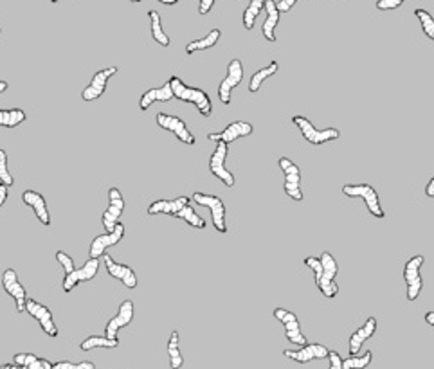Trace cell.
<instances>
[{
    "instance_id": "cell-20",
    "label": "cell",
    "mask_w": 434,
    "mask_h": 369,
    "mask_svg": "<svg viewBox=\"0 0 434 369\" xmlns=\"http://www.w3.org/2000/svg\"><path fill=\"white\" fill-rule=\"evenodd\" d=\"M134 321V301L125 299L119 304L118 313L107 322V328H104V337L107 339H118V331L125 326H128Z\"/></svg>"
},
{
    "instance_id": "cell-19",
    "label": "cell",
    "mask_w": 434,
    "mask_h": 369,
    "mask_svg": "<svg viewBox=\"0 0 434 369\" xmlns=\"http://www.w3.org/2000/svg\"><path fill=\"white\" fill-rule=\"evenodd\" d=\"M123 238H125V226H123L121 221H119L118 226L114 227V230H110V233H104V235L96 236V238L92 240L91 249H88V256L100 260L104 252H107V249L114 247V245H118Z\"/></svg>"
},
{
    "instance_id": "cell-39",
    "label": "cell",
    "mask_w": 434,
    "mask_h": 369,
    "mask_svg": "<svg viewBox=\"0 0 434 369\" xmlns=\"http://www.w3.org/2000/svg\"><path fill=\"white\" fill-rule=\"evenodd\" d=\"M51 369H96V364L91 361H83V362H78V364H74V362H69V361H60V362H54Z\"/></svg>"
},
{
    "instance_id": "cell-5",
    "label": "cell",
    "mask_w": 434,
    "mask_h": 369,
    "mask_svg": "<svg viewBox=\"0 0 434 369\" xmlns=\"http://www.w3.org/2000/svg\"><path fill=\"white\" fill-rule=\"evenodd\" d=\"M192 200H195L196 204L204 205L211 211V220H213V226L218 233L226 235L227 233V220H226V205L222 202L220 196L217 195H208V193H193Z\"/></svg>"
},
{
    "instance_id": "cell-49",
    "label": "cell",
    "mask_w": 434,
    "mask_h": 369,
    "mask_svg": "<svg viewBox=\"0 0 434 369\" xmlns=\"http://www.w3.org/2000/svg\"><path fill=\"white\" fill-rule=\"evenodd\" d=\"M0 369H27V368H24V366H18V364H15V362H11V364H2V366H0Z\"/></svg>"
},
{
    "instance_id": "cell-2",
    "label": "cell",
    "mask_w": 434,
    "mask_h": 369,
    "mask_svg": "<svg viewBox=\"0 0 434 369\" xmlns=\"http://www.w3.org/2000/svg\"><path fill=\"white\" fill-rule=\"evenodd\" d=\"M319 261H321L323 270H321V278L317 279L316 285L325 297L334 299V297H337V294H339V287H337V283H335V278H337V272H339L337 261H335V258L332 256L328 251L323 252Z\"/></svg>"
},
{
    "instance_id": "cell-17",
    "label": "cell",
    "mask_w": 434,
    "mask_h": 369,
    "mask_svg": "<svg viewBox=\"0 0 434 369\" xmlns=\"http://www.w3.org/2000/svg\"><path fill=\"white\" fill-rule=\"evenodd\" d=\"M116 74H118V67H107V69L103 70H98V72L92 76L91 83L83 88L82 100L83 101L100 100L104 94V91H107V83H109V79L112 78V76H116Z\"/></svg>"
},
{
    "instance_id": "cell-22",
    "label": "cell",
    "mask_w": 434,
    "mask_h": 369,
    "mask_svg": "<svg viewBox=\"0 0 434 369\" xmlns=\"http://www.w3.org/2000/svg\"><path fill=\"white\" fill-rule=\"evenodd\" d=\"M22 202L26 205H29L33 211H35L36 218L42 226L49 227L51 226V214H49L47 202H45V196L38 191H33V189H26L22 193Z\"/></svg>"
},
{
    "instance_id": "cell-10",
    "label": "cell",
    "mask_w": 434,
    "mask_h": 369,
    "mask_svg": "<svg viewBox=\"0 0 434 369\" xmlns=\"http://www.w3.org/2000/svg\"><path fill=\"white\" fill-rule=\"evenodd\" d=\"M274 317L278 319V321L285 326V337H287L288 343L297 344V346L309 344L304 333L301 331L300 319H297V315H295L294 312H290V310L287 308H276L274 310Z\"/></svg>"
},
{
    "instance_id": "cell-44",
    "label": "cell",
    "mask_w": 434,
    "mask_h": 369,
    "mask_svg": "<svg viewBox=\"0 0 434 369\" xmlns=\"http://www.w3.org/2000/svg\"><path fill=\"white\" fill-rule=\"evenodd\" d=\"M328 359H330V369H341L343 366V356L337 352H328Z\"/></svg>"
},
{
    "instance_id": "cell-52",
    "label": "cell",
    "mask_w": 434,
    "mask_h": 369,
    "mask_svg": "<svg viewBox=\"0 0 434 369\" xmlns=\"http://www.w3.org/2000/svg\"><path fill=\"white\" fill-rule=\"evenodd\" d=\"M51 2L52 4H56V2H60V0H51Z\"/></svg>"
},
{
    "instance_id": "cell-43",
    "label": "cell",
    "mask_w": 434,
    "mask_h": 369,
    "mask_svg": "<svg viewBox=\"0 0 434 369\" xmlns=\"http://www.w3.org/2000/svg\"><path fill=\"white\" fill-rule=\"evenodd\" d=\"M297 2H301V0H279V2H276V8H278L279 15L281 13H288L292 8H294Z\"/></svg>"
},
{
    "instance_id": "cell-25",
    "label": "cell",
    "mask_w": 434,
    "mask_h": 369,
    "mask_svg": "<svg viewBox=\"0 0 434 369\" xmlns=\"http://www.w3.org/2000/svg\"><path fill=\"white\" fill-rule=\"evenodd\" d=\"M173 100V92H171V87H169V83L166 81L162 87H157V88H150V91H146L141 96V101H139V109L143 110H148L150 107H152L153 103H157V101H161V103H166V101H171Z\"/></svg>"
},
{
    "instance_id": "cell-32",
    "label": "cell",
    "mask_w": 434,
    "mask_h": 369,
    "mask_svg": "<svg viewBox=\"0 0 434 369\" xmlns=\"http://www.w3.org/2000/svg\"><path fill=\"white\" fill-rule=\"evenodd\" d=\"M27 113L22 109H0V126L6 128H17L22 123H26Z\"/></svg>"
},
{
    "instance_id": "cell-46",
    "label": "cell",
    "mask_w": 434,
    "mask_h": 369,
    "mask_svg": "<svg viewBox=\"0 0 434 369\" xmlns=\"http://www.w3.org/2000/svg\"><path fill=\"white\" fill-rule=\"evenodd\" d=\"M8 189L9 187H6V186H2V184H0V207H2V205L6 204V200H8Z\"/></svg>"
},
{
    "instance_id": "cell-50",
    "label": "cell",
    "mask_w": 434,
    "mask_h": 369,
    "mask_svg": "<svg viewBox=\"0 0 434 369\" xmlns=\"http://www.w3.org/2000/svg\"><path fill=\"white\" fill-rule=\"evenodd\" d=\"M426 322H427V324L434 326V312H427L426 313Z\"/></svg>"
},
{
    "instance_id": "cell-26",
    "label": "cell",
    "mask_w": 434,
    "mask_h": 369,
    "mask_svg": "<svg viewBox=\"0 0 434 369\" xmlns=\"http://www.w3.org/2000/svg\"><path fill=\"white\" fill-rule=\"evenodd\" d=\"M263 11L267 13V20L263 22V27H261V33L265 36L267 42H276V27L279 24V11L276 8V0H265L263 4Z\"/></svg>"
},
{
    "instance_id": "cell-12",
    "label": "cell",
    "mask_w": 434,
    "mask_h": 369,
    "mask_svg": "<svg viewBox=\"0 0 434 369\" xmlns=\"http://www.w3.org/2000/svg\"><path fill=\"white\" fill-rule=\"evenodd\" d=\"M100 260H96V258H88L87 261H85V265L79 267V269H74V272L67 274L65 278H63V292L65 294H69V292L74 290V287L76 285H79V283L83 281H92V279L96 278L98 272H100Z\"/></svg>"
},
{
    "instance_id": "cell-38",
    "label": "cell",
    "mask_w": 434,
    "mask_h": 369,
    "mask_svg": "<svg viewBox=\"0 0 434 369\" xmlns=\"http://www.w3.org/2000/svg\"><path fill=\"white\" fill-rule=\"evenodd\" d=\"M0 184L6 187H11L15 184V178L8 168V153L0 148Z\"/></svg>"
},
{
    "instance_id": "cell-8",
    "label": "cell",
    "mask_w": 434,
    "mask_h": 369,
    "mask_svg": "<svg viewBox=\"0 0 434 369\" xmlns=\"http://www.w3.org/2000/svg\"><path fill=\"white\" fill-rule=\"evenodd\" d=\"M155 121H157V125L161 126L162 130L171 132V134H173L175 137L180 141V143L187 144V146H193V144L196 143L195 135L189 132L186 123H184L180 118H177V116H169V113L159 112L157 113Z\"/></svg>"
},
{
    "instance_id": "cell-47",
    "label": "cell",
    "mask_w": 434,
    "mask_h": 369,
    "mask_svg": "<svg viewBox=\"0 0 434 369\" xmlns=\"http://www.w3.org/2000/svg\"><path fill=\"white\" fill-rule=\"evenodd\" d=\"M426 195L429 196V198H433V196H434V178H431L429 182H427V186H426Z\"/></svg>"
},
{
    "instance_id": "cell-33",
    "label": "cell",
    "mask_w": 434,
    "mask_h": 369,
    "mask_svg": "<svg viewBox=\"0 0 434 369\" xmlns=\"http://www.w3.org/2000/svg\"><path fill=\"white\" fill-rule=\"evenodd\" d=\"M263 4H265V0H251L247 9L243 11V27L247 31L254 29L258 17L263 13Z\"/></svg>"
},
{
    "instance_id": "cell-27",
    "label": "cell",
    "mask_w": 434,
    "mask_h": 369,
    "mask_svg": "<svg viewBox=\"0 0 434 369\" xmlns=\"http://www.w3.org/2000/svg\"><path fill=\"white\" fill-rule=\"evenodd\" d=\"M222 36V31L220 29H211L204 38H199V40H193L189 44L186 45V54L187 56H192L195 52L200 51H208V49L215 47L218 44V40Z\"/></svg>"
},
{
    "instance_id": "cell-35",
    "label": "cell",
    "mask_w": 434,
    "mask_h": 369,
    "mask_svg": "<svg viewBox=\"0 0 434 369\" xmlns=\"http://www.w3.org/2000/svg\"><path fill=\"white\" fill-rule=\"evenodd\" d=\"M175 218H178V220H184L186 223H189L192 227H195V229H206V220L200 217V214H196V211L192 207V205H186V207L180 209V211L175 214Z\"/></svg>"
},
{
    "instance_id": "cell-18",
    "label": "cell",
    "mask_w": 434,
    "mask_h": 369,
    "mask_svg": "<svg viewBox=\"0 0 434 369\" xmlns=\"http://www.w3.org/2000/svg\"><path fill=\"white\" fill-rule=\"evenodd\" d=\"M254 132L251 123L247 121H235L227 125L222 132H213V134L208 135L209 141H215V143H224L229 146L231 143L242 139V137H249V135Z\"/></svg>"
},
{
    "instance_id": "cell-21",
    "label": "cell",
    "mask_w": 434,
    "mask_h": 369,
    "mask_svg": "<svg viewBox=\"0 0 434 369\" xmlns=\"http://www.w3.org/2000/svg\"><path fill=\"white\" fill-rule=\"evenodd\" d=\"M101 258H103V263L104 267H107V272H109L114 279H119V281H121L126 288H130V290L137 288V276H135L132 267L118 263V261L114 260L112 256H109V254H103Z\"/></svg>"
},
{
    "instance_id": "cell-1",
    "label": "cell",
    "mask_w": 434,
    "mask_h": 369,
    "mask_svg": "<svg viewBox=\"0 0 434 369\" xmlns=\"http://www.w3.org/2000/svg\"><path fill=\"white\" fill-rule=\"evenodd\" d=\"M169 87H171V92H173L175 100H180L184 103H192L195 104L199 112L204 116V118H209L213 113V103L209 100L208 92L200 91V88L189 87L178 76H171L168 79Z\"/></svg>"
},
{
    "instance_id": "cell-4",
    "label": "cell",
    "mask_w": 434,
    "mask_h": 369,
    "mask_svg": "<svg viewBox=\"0 0 434 369\" xmlns=\"http://www.w3.org/2000/svg\"><path fill=\"white\" fill-rule=\"evenodd\" d=\"M292 123H294L297 128H300L301 135L304 137V141H309L310 144H325L330 143V141H337L341 137V132L337 128H325V130H319L312 123L309 121L303 116H294L292 118Z\"/></svg>"
},
{
    "instance_id": "cell-23",
    "label": "cell",
    "mask_w": 434,
    "mask_h": 369,
    "mask_svg": "<svg viewBox=\"0 0 434 369\" xmlns=\"http://www.w3.org/2000/svg\"><path fill=\"white\" fill-rule=\"evenodd\" d=\"M189 202H192V198H187V196H178L175 200H155V202L148 205V214L150 217H155V214H169V217H175L180 209L189 205Z\"/></svg>"
},
{
    "instance_id": "cell-24",
    "label": "cell",
    "mask_w": 434,
    "mask_h": 369,
    "mask_svg": "<svg viewBox=\"0 0 434 369\" xmlns=\"http://www.w3.org/2000/svg\"><path fill=\"white\" fill-rule=\"evenodd\" d=\"M375 331H377V319L375 317H369L359 330L353 331L352 337H350V356L359 355L362 344L368 339H371L375 335Z\"/></svg>"
},
{
    "instance_id": "cell-40",
    "label": "cell",
    "mask_w": 434,
    "mask_h": 369,
    "mask_svg": "<svg viewBox=\"0 0 434 369\" xmlns=\"http://www.w3.org/2000/svg\"><path fill=\"white\" fill-rule=\"evenodd\" d=\"M54 258H56L58 263H60V265L63 267V270H65V276H67V274L74 272V269H76V267H74V260L69 256V254H67V252L58 251L56 256H54Z\"/></svg>"
},
{
    "instance_id": "cell-16",
    "label": "cell",
    "mask_w": 434,
    "mask_h": 369,
    "mask_svg": "<svg viewBox=\"0 0 434 369\" xmlns=\"http://www.w3.org/2000/svg\"><path fill=\"white\" fill-rule=\"evenodd\" d=\"M123 211H125V198H123V193L119 191L118 187H110L109 189V207L101 217V223L107 229V233L114 230V227L119 223V218H121Z\"/></svg>"
},
{
    "instance_id": "cell-28",
    "label": "cell",
    "mask_w": 434,
    "mask_h": 369,
    "mask_svg": "<svg viewBox=\"0 0 434 369\" xmlns=\"http://www.w3.org/2000/svg\"><path fill=\"white\" fill-rule=\"evenodd\" d=\"M278 70H279L278 61H270V63L267 67H263V69L256 70V72L252 74L251 81H249V92H252V94H256V92L261 88V85H263V83H265L267 79L270 78V76H274V74L278 72Z\"/></svg>"
},
{
    "instance_id": "cell-34",
    "label": "cell",
    "mask_w": 434,
    "mask_h": 369,
    "mask_svg": "<svg viewBox=\"0 0 434 369\" xmlns=\"http://www.w3.org/2000/svg\"><path fill=\"white\" fill-rule=\"evenodd\" d=\"M119 346V339H107V337H100V335H92L88 339L83 340L79 344L82 352H91V350H96V347H109V350H114V347Z\"/></svg>"
},
{
    "instance_id": "cell-41",
    "label": "cell",
    "mask_w": 434,
    "mask_h": 369,
    "mask_svg": "<svg viewBox=\"0 0 434 369\" xmlns=\"http://www.w3.org/2000/svg\"><path fill=\"white\" fill-rule=\"evenodd\" d=\"M304 267H309L310 270H312L313 272V279H319L321 278V270H323V267H321V261H319V258H313V256H307L304 258Z\"/></svg>"
},
{
    "instance_id": "cell-6",
    "label": "cell",
    "mask_w": 434,
    "mask_h": 369,
    "mask_svg": "<svg viewBox=\"0 0 434 369\" xmlns=\"http://www.w3.org/2000/svg\"><path fill=\"white\" fill-rule=\"evenodd\" d=\"M279 168H281L283 175H285V182H283V189L295 202H301L304 198L303 191H301V170L300 166L292 162L287 157H279L278 161Z\"/></svg>"
},
{
    "instance_id": "cell-45",
    "label": "cell",
    "mask_w": 434,
    "mask_h": 369,
    "mask_svg": "<svg viewBox=\"0 0 434 369\" xmlns=\"http://www.w3.org/2000/svg\"><path fill=\"white\" fill-rule=\"evenodd\" d=\"M215 6V0H199V13L208 15Z\"/></svg>"
},
{
    "instance_id": "cell-30",
    "label": "cell",
    "mask_w": 434,
    "mask_h": 369,
    "mask_svg": "<svg viewBox=\"0 0 434 369\" xmlns=\"http://www.w3.org/2000/svg\"><path fill=\"white\" fill-rule=\"evenodd\" d=\"M168 356H169V368L180 369L184 364V356L180 353V337L178 331L173 330L168 339Z\"/></svg>"
},
{
    "instance_id": "cell-3",
    "label": "cell",
    "mask_w": 434,
    "mask_h": 369,
    "mask_svg": "<svg viewBox=\"0 0 434 369\" xmlns=\"http://www.w3.org/2000/svg\"><path fill=\"white\" fill-rule=\"evenodd\" d=\"M343 193L350 198L364 200L366 207L375 218L386 217L382 205H380V200H378V193L369 184H346V186H343Z\"/></svg>"
},
{
    "instance_id": "cell-14",
    "label": "cell",
    "mask_w": 434,
    "mask_h": 369,
    "mask_svg": "<svg viewBox=\"0 0 434 369\" xmlns=\"http://www.w3.org/2000/svg\"><path fill=\"white\" fill-rule=\"evenodd\" d=\"M328 347L323 346L319 343H309L301 346L300 350H285L283 356H287L290 361L297 362V364H309L312 361H323L328 359Z\"/></svg>"
},
{
    "instance_id": "cell-7",
    "label": "cell",
    "mask_w": 434,
    "mask_h": 369,
    "mask_svg": "<svg viewBox=\"0 0 434 369\" xmlns=\"http://www.w3.org/2000/svg\"><path fill=\"white\" fill-rule=\"evenodd\" d=\"M227 155H229V146L224 143H218L217 148H215V152L209 157V171H211L213 177H217L218 180L226 184L227 187H235V175L226 168Z\"/></svg>"
},
{
    "instance_id": "cell-48",
    "label": "cell",
    "mask_w": 434,
    "mask_h": 369,
    "mask_svg": "<svg viewBox=\"0 0 434 369\" xmlns=\"http://www.w3.org/2000/svg\"><path fill=\"white\" fill-rule=\"evenodd\" d=\"M130 2H134V4H137V2H143V0H130ZM159 2H161V4H164V6H175V4H178V0H159Z\"/></svg>"
},
{
    "instance_id": "cell-51",
    "label": "cell",
    "mask_w": 434,
    "mask_h": 369,
    "mask_svg": "<svg viewBox=\"0 0 434 369\" xmlns=\"http://www.w3.org/2000/svg\"><path fill=\"white\" fill-rule=\"evenodd\" d=\"M8 91V81H0V94Z\"/></svg>"
},
{
    "instance_id": "cell-31",
    "label": "cell",
    "mask_w": 434,
    "mask_h": 369,
    "mask_svg": "<svg viewBox=\"0 0 434 369\" xmlns=\"http://www.w3.org/2000/svg\"><path fill=\"white\" fill-rule=\"evenodd\" d=\"M13 362L18 366H24L27 369H51L52 362L47 359H40V356L33 355V353H17L13 356Z\"/></svg>"
},
{
    "instance_id": "cell-11",
    "label": "cell",
    "mask_w": 434,
    "mask_h": 369,
    "mask_svg": "<svg viewBox=\"0 0 434 369\" xmlns=\"http://www.w3.org/2000/svg\"><path fill=\"white\" fill-rule=\"evenodd\" d=\"M26 312L29 313L31 317L38 321L40 328H42V330H44L45 333L49 335V337L56 339L58 335H60V331H58V328H56V322H54V319H52L51 310H49L45 304H42V303H38V301L29 299V297H27Z\"/></svg>"
},
{
    "instance_id": "cell-36",
    "label": "cell",
    "mask_w": 434,
    "mask_h": 369,
    "mask_svg": "<svg viewBox=\"0 0 434 369\" xmlns=\"http://www.w3.org/2000/svg\"><path fill=\"white\" fill-rule=\"evenodd\" d=\"M373 361V352H366L364 355H352L348 359H343L341 369H364Z\"/></svg>"
},
{
    "instance_id": "cell-9",
    "label": "cell",
    "mask_w": 434,
    "mask_h": 369,
    "mask_svg": "<svg viewBox=\"0 0 434 369\" xmlns=\"http://www.w3.org/2000/svg\"><path fill=\"white\" fill-rule=\"evenodd\" d=\"M424 265V256L417 254L404 265V281L408 285V299L417 301L424 288V279H421L420 269Z\"/></svg>"
},
{
    "instance_id": "cell-37",
    "label": "cell",
    "mask_w": 434,
    "mask_h": 369,
    "mask_svg": "<svg viewBox=\"0 0 434 369\" xmlns=\"http://www.w3.org/2000/svg\"><path fill=\"white\" fill-rule=\"evenodd\" d=\"M414 17L420 20L421 29H424V33H426L427 38L433 42L434 40V18H433V15L427 13L426 9H414Z\"/></svg>"
},
{
    "instance_id": "cell-13",
    "label": "cell",
    "mask_w": 434,
    "mask_h": 369,
    "mask_svg": "<svg viewBox=\"0 0 434 369\" xmlns=\"http://www.w3.org/2000/svg\"><path fill=\"white\" fill-rule=\"evenodd\" d=\"M243 79V65L242 61L238 58L229 61V65H227V74L224 81L220 83V87H218V97L224 104H229L231 103V94L238 87L240 83Z\"/></svg>"
},
{
    "instance_id": "cell-15",
    "label": "cell",
    "mask_w": 434,
    "mask_h": 369,
    "mask_svg": "<svg viewBox=\"0 0 434 369\" xmlns=\"http://www.w3.org/2000/svg\"><path fill=\"white\" fill-rule=\"evenodd\" d=\"M2 287L8 292L11 297H13L15 304H17V312L24 313L26 312V301H27V292L22 287V283L18 279L17 270L6 269L2 272Z\"/></svg>"
},
{
    "instance_id": "cell-42",
    "label": "cell",
    "mask_w": 434,
    "mask_h": 369,
    "mask_svg": "<svg viewBox=\"0 0 434 369\" xmlns=\"http://www.w3.org/2000/svg\"><path fill=\"white\" fill-rule=\"evenodd\" d=\"M404 2L405 0H377L375 8H377L378 11H391V9H398Z\"/></svg>"
},
{
    "instance_id": "cell-29",
    "label": "cell",
    "mask_w": 434,
    "mask_h": 369,
    "mask_svg": "<svg viewBox=\"0 0 434 369\" xmlns=\"http://www.w3.org/2000/svg\"><path fill=\"white\" fill-rule=\"evenodd\" d=\"M148 17H150V26H152V38L155 40L157 44L162 45V47H169L171 40H169V36L166 35V31L162 29L161 15H159V11L150 9V11H148Z\"/></svg>"
}]
</instances>
